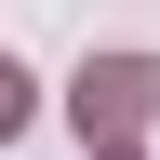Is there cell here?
<instances>
[{"label": "cell", "instance_id": "1", "mask_svg": "<svg viewBox=\"0 0 160 160\" xmlns=\"http://www.w3.org/2000/svg\"><path fill=\"white\" fill-rule=\"evenodd\" d=\"M147 107H160V67H147V53H107V67H80V93H67L80 147H133Z\"/></svg>", "mask_w": 160, "mask_h": 160}, {"label": "cell", "instance_id": "2", "mask_svg": "<svg viewBox=\"0 0 160 160\" xmlns=\"http://www.w3.org/2000/svg\"><path fill=\"white\" fill-rule=\"evenodd\" d=\"M13 133H27V67L0 53V147H13Z\"/></svg>", "mask_w": 160, "mask_h": 160}, {"label": "cell", "instance_id": "3", "mask_svg": "<svg viewBox=\"0 0 160 160\" xmlns=\"http://www.w3.org/2000/svg\"><path fill=\"white\" fill-rule=\"evenodd\" d=\"M93 160H133V147H93Z\"/></svg>", "mask_w": 160, "mask_h": 160}]
</instances>
